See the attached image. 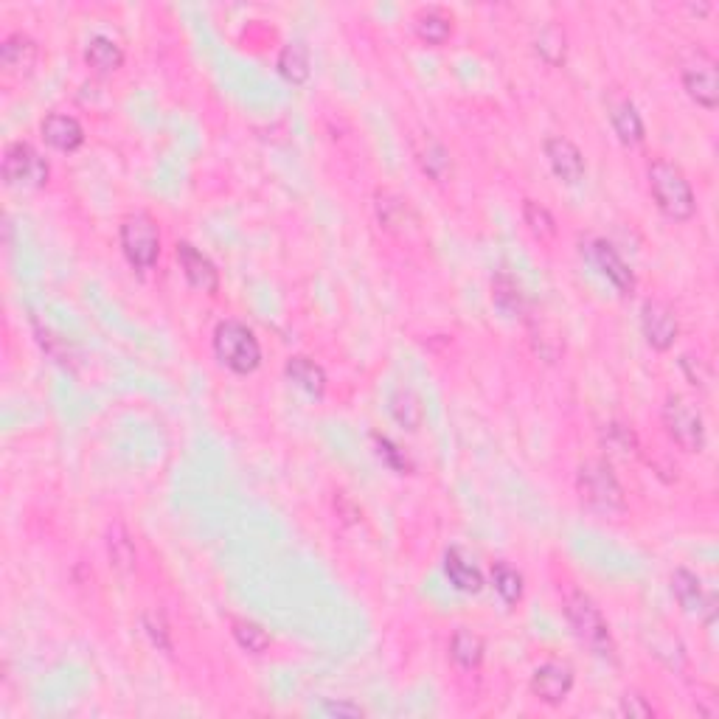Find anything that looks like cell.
<instances>
[{"mask_svg":"<svg viewBox=\"0 0 719 719\" xmlns=\"http://www.w3.org/2000/svg\"><path fill=\"white\" fill-rule=\"evenodd\" d=\"M562 610H565V618L571 624L573 635L579 638V644H585L596 658L616 663V641H613L610 624L604 618L602 607L593 602L585 590L568 587L565 599H562Z\"/></svg>","mask_w":719,"mask_h":719,"instance_id":"cell-1","label":"cell"},{"mask_svg":"<svg viewBox=\"0 0 719 719\" xmlns=\"http://www.w3.org/2000/svg\"><path fill=\"white\" fill-rule=\"evenodd\" d=\"M646 180H649V191H652L655 206L661 208L669 220L686 222L694 217L697 197H694L689 177L683 175V169L677 163L655 158L646 169Z\"/></svg>","mask_w":719,"mask_h":719,"instance_id":"cell-2","label":"cell"},{"mask_svg":"<svg viewBox=\"0 0 719 719\" xmlns=\"http://www.w3.org/2000/svg\"><path fill=\"white\" fill-rule=\"evenodd\" d=\"M576 492L590 512L621 514L627 509V495L618 475L604 458H587L576 472Z\"/></svg>","mask_w":719,"mask_h":719,"instance_id":"cell-3","label":"cell"},{"mask_svg":"<svg viewBox=\"0 0 719 719\" xmlns=\"http://www.w3.org/2000/svg\"><path fill=\"white\" fill-rule=\"evenodd\" d=\"M214 354L234 374H253L262 366V343L248 323L225 318L214 329Z\"/></svg>","mask_w":719,"mask_h":719,"instance_id":"cell-4","label":"cell"},{"mask_svg":"<svg viewBox=\"0 0 719 719\" xmlns=\"http://www.w3.org/2000/svg\"><path fill=\"white\" fill-rule=\"evenodd\" d=\"M121 250L127 256V262L147 273L152 267L158 265V256H161V231H158V222L149 217L147 211H135L130 217H124L121 222Z\"/></svg>","mask_w":719,"mask_h":719,"instance_id":"cell-5","label":"cell"},{"mask_svg":"<svg viewBox=\"0 0 719 719\" xmlns=\"http://www.w3.org/2000/svg\"><path fill=\"white\" fill-rule=\"evenodd\" d=\"M663 427L669 439L675 441L683 453H703L705 450V419L700 408L683 394H669L663 402Z\"/></svg>","mask_w":719,"mask_h":719,"instance_id":"cell-6","label":"cell"},{"mask_svg":"<svg viewBox=\"0 0 719 719\" xmlns=\"http://www.w3.org/2000/svg\"><path fill=\"white\" fill-rule=\"evenodd\" d=\"M3 180L15 189H43L51 177V166L29 141H15L3 152Z\"/></svg>","mask_w":719,"mask_h":719,"instance_id":"cell-7","label":"cell"},{"mask_svg":"<svg viewBox=\"0 0 719 719\" xmlns=\"http://www.w3.org/2000/svg\"><path fill=\"white\" fill-rule=\"evenodd\" d=\"M683 88L694 102L714 110L719 104V71L717 59L708 57L705 51H697L694 57L683 65Z\"/></svg>","mask_w":719,"mask_h":719,"instance_id":"cell-8","label":"cell"},{"mask_svg":"<svg viewBox=\"0 0 719 719\" xmlns=\"http://www.w3.org/2000/svg\"><path fill=\"white\" fill-rule=\"evenodd\" d=\"M641 332H644L646 343L655 352H669L675 346L677 335H680V323H677L675 309L669 307L661 298H649L641 307Z\"/></svg>","mask_w":719,"mask_h":719,"instance_id":"cell-9","label":"cell"},{"mask_svg":"<svg viewBox=\"0 0 719 719\" xmlns=\"http://www.w3.org/2000/svg\"><path fill=\"white\" fill-rule=\"evenodd\" d=\"M576 675H573L571 663L565 661H545L534 669L531 675V694L545 705H559L568 700L573 691Z\"/></svg>","mask_w":719,"mask_h":719,"instance_id":"cell-10","label":"cell"},{"mask_svg":"<svg viewBox=\"0 0 719 719\" xmlns=\"http://www.w3.org/2000/svg\"><path fill=\"white\" fill-rule=\"evenodd\" d=\"M587 259H590V265L602 273L604 279L616 287L618 295L627 298V295L635 293V273H632L630 265L621 259V253L607 239H590L587 242Z\"/></svg>","mask_w":719,"mask_h":719,"instance_id":"cell-11","label":"cell"},{"mask_svg":"<svg viewBox=\"0 0 719 719\" xmlns=\"http://www.w3.org/2000/svg\"><path fill=\"white\" fill-rule=\"evenodd\" d=\"M669 582H672V593H675L677 604H680L689 616H705L708 621H714L717 599H714V593L705 590L703 579H700L697 573H691L689 568H675Z\"/></svg>","mask_w":719,"mask_h":719,"instance_id":"cell-12","label":"cell"},{"mask_svg":"<svg viewBox=\"0 0 719 719\" xmlns=\"http://www.w3.org/2000/svg\"><path fill=\"white\" fill-rule=\"evenodd\" d=\"M175 256L183 267V276L194 290L206 295L220 293V270L214 267V262L208 259L206 253H200L191 242H177Z\"/></svg>","mask_w":719,"mask_h":719,"instance_id":"cell-13","label":"cell"},{"mask_svg":"<svg viewBox=\"0 0 719 719\" xmlns=\"http://www.w3.org/2000/svg\"><path fill=\"white\" fill-rule=\"evenodd\" d=\"M545 158L551 163V172L562 183L576 186V183L585 180V155H582V149L576 147L571 138H565V135L545 138Z\"/></svg>","mask_w":719,"mask_h":719,"instance_id":"cell-14","label":"cell"},{"mask_svg":"<svg viewBox=\"0 0 719 719\" xmlns=\"http://www.w3.org/2000/svg\"><path fill=\"white\" fill-rule=\"evenodd\" d=\"M413 158L419 169L436 183H447L453 177V155L433 133H422L413 138Z\"/></svg>","mask_w":719,"mask_h":719,"instance_id":"cell-15","label":"cell"},{"mask_svg":"<svg viewBox=\"0 0 719 719\" xmlns=\"http://www.w3.org/2000/svg\"><path fill=\"white\" fill-rule=\"evenodd\" d=\"M37 57H40V48L34 43V37H29L26 31H12V34L0 43V65H3L6 74H31V68L37 65Z\"/></svg>","mask_w":719,"mask_h":719,"instance_id":"cell-16","label":"cell"},{"mask_svg":"<svg viewBox=\"0 0 719 719\" xmlns=\"http://www.w3.org/2000/svg\"><path fill=\"white\" fill-rule=\"evenodd\" d=\"M40 133H43L45 144L59 149V152H76L85 144V127L74 116H65V113L45 116L43 124H40Z\"/></svg>","mask_w":719,"mask_h":719,"instance_id":"cell-17","label":"cell"},{"mask_svg":"<svg viewBox=\"0 0 719 719\" xmlns=\"http://www.w3.org/2000/svg\"><path fill=\"white\" fill-rule=\"evenodd\" d=\"M444 573L450 579V585L461 593H481L484 590V573L478 571V565L472 562L461 548H450L447 557H444Z\"/></svg>","mask_w":719,"mask_h":719,"instance_id":"cell-18","label":"cell"},{"mask_svg":"<svg viewBox=\"0 0 719 719\" xmlns=\"http://www.w3.org/2000/svg\"><path fill=\"white\" fill-rule=\"evenodd\" d=\"M610 124H613V133L618 135V141L624 147H638L644 144L646 130H644V118L638 113V107L630 102V99H621L610 107Z\"/></svg>","mask_w":719,"mask_h":719,"instance_id":"cell-19","label":"cell"},{"mask_svg":"<svg viewBox=\"0 0 719 719\" xmlns=\"http://www.w3.org/2000/svg\"><path fill=\"white\" fill-rule=\"evenodd\" d=\"M284 374H287V380L298 385L304 394L309 397L321 399L323 391H326V371H323L315 360H309L304 354H295L287 360V366H284Z\"/></svg>","mask_w":719,"mask_h":719,"instance_id":"cell-20","label":"cell"},{"mask_svg":"<svg viewBox=\"0 0 719 719\" xmlns=\"http://www.w3.org/2000/svg\"><path fill=\"white\" fill-rule=\"evenodd\" d=\"M377 220L388 231H405L408 225H416V211L405 197H399L394 191H377Z\"/></svg>","mask_w":719,"mask_h":719,"instance_id":"cell-21","label":"cell"},{"mask_svg":"<svg viewBox=\"0 0 719 719\" xmlns=\"http://www.w3.org/2000/svg\"><path fill=\"white\" fill-rule=\"evenodd\" d=\"M276 68L290 85H307L309 76H312V57H309L307 45L298 43V40L284 45L279 51V59H276Z\"/></svg>","mask_w":719,"mask_h":719,"instance_id":"cell-22","label":"cell"},{"mask_svg":"<svg viewBox=\"0 0 719 719\" xmlns=\"http://www.w3.org/2000/svg\"><path fill=\"white\" fill-rule=\"evenodd\" d=\"M85 62L96 74H116L118 68L124 65V51H121V45L116 40H110L104 34H96L85 45Z\"/></svg>","mask_w":719,"mask_h":719,"instance_id":"cell-23","label":"cell"},{"mask_svg":"<svg viewBox=\"0 0 719 719\" xmlns=\"http://www.w3.org/2000/svg\"><path fill=\"white\" fill-rule=\"evenodd\" d=\"M484 638L478 635V632L467 630V627H461V630L453 632V641H450V658H453L461 669H478L481 663H484Z\"/></svg>","mask_w":719,"mask_h":719,"instance_id":"cell-24","label":"cell"},{"mask_svg":"<svg viewBox=\"0 0 719 719\" xmlns=\"http://www.w3.org/2000/svg\"><path fill=\"white\" fill-rule=\"evenodd\" d=\"M391 416H394V422L402 425L405 430H419L422 422H425V408H422V399L419 394L413 391V388H397L394 394H391Z\"/></svg>","mask_w":719,"mask_h":719,"instance_id":"cell-25","label":"cell"},{"mask_svg":"<svg viewBox=\"0 0 719 719\" xmlns=\"http://www.w3.org/2000/svg\"><path fill=\"white\" fill-rule=\"evenodd\" d=\"M492 301H495V307L500 312H506V315H523L526 307H529V301H526V293L520 290V284L514 276L509 273H498L495 279H492Z\"/></svg>","mask_w":719,"mask_h":719,"instance_id":"cell-26","label":"cell"},{"mask_svg":"<svg viewBox=\"0 0 719 719\" xmlns=\"http://www.w3.org/2000/svg\"><path fill=\"white\" fill-rule=\"evenodd\" d=\"M534 51L548 62V65H565V57H568V37H565V29L559 23H545L537 40H534Z\"/></svg>","mask_w":719,"mask_h":719,"instance_id":"cell-27","label":"cell"},{"mask_svg":"<svg viewBox=\"0 0 719 719\" xmlns=\"http://www.w3.org/2000/svg\"><path fill=\"white\" fill-rule=\"evenodd\" d=\"M413 29L419 34V40L427 45H444L453 34V20L441 15L439 9H425L413 20Z\"/></svg>","mask_w":719,"mask_h":719,"instance_id":"cell-28","label":"cell"},{"mask_svg":"<svg viewBox=\"0 0 719 719\" xmlns=\"http://www.w3.org/2000/svg\"><path fill=\"white\" fill-rule=\"evenodd\" d=\"M231 632H234L236 644L242 646L245 652H250V655H265L267 649L273 646L270 632L262 624L250 621V618H231Z\"/></svg>","mask_w":719,"mask_h":719,"instance_id":"cell-29","label":"cell"},{"mask_svg":"<svg viewBox=\"0 0 719 719\" xmlns=\"http://www.w3.org/2000/svg\"><path fill=\"white\" fill-rule=\"evenodd\" d=\"M492 585H495V593L506 604H517L523 599V573L512 568L509 562H495L492 565Z\"/></svg>","mask_w":719,"mask_h":719,"instance_id":"cell-30","label":"cell"},{"mask_svg":"<svg viewBox=\"0 0 719 719\" xmlns=\"http://www.w3.org/2000/svg\"><path fill=\"white\" fill-rule=\"evenodd\" d=\"M523 220H526L529 231L537 236L540 242L557 239V220H554V214L545 206H540L537 200H523Z\"/></svg>","mask_w":719,"mask_h":719,"instance_id":"cell-31","label":"cell"},{"mask_svg":"<svg viewBox=\"0 0 719 719\" xmlns=\"http://www.w3.org/2000/svg\"><path fill=\"white\" fill-rule=\"evenodd\" d=\"M107 551L110 559L121 573H130L135 568V545L130 540V534L124 531V526H113L107 531Z\"/></svg>","mask_w":719,"mask_h":719,"instance_id":"cell-32","label":"cell"},{"mask_svg":"<svg viewBox=\"0 0 719 719\" xmlns=\"http://www.w3.org/2000/svg\"><path fill=\"white\" fill-rule=\"evenodd\" d=\"M374 447H377V455H380L382 461H385L394 472H402V475H405V472H413L411 458L405 455V450L399 447L397 441H391L388 436H380V433H377V436H374Z\"/></svg>","mask_w":719,"mask_h":719,"instance_id":"cell-33","label":"cell"},{"mask_svg":"<svg viewBox=\"0 0 719 719\" xmlns=\"http://www.w3.org/2000/svg\"><path fill=\"white\" fill-rule=\"evenodd\" d=\"M141 627L149 635V641L158 646L161 652H172V635H169V624L163 613H147L141 618Z\"/></svg>","mask_w":719,"mask_h":719,"instance_id":"cell-34","label":"cell"},{"mask_svg":"<svg viewBox=\"0 0 719 719\" xmlns=\"http://www.w3.org/2000/svg\"><path fill=\"white\" fill-rule=\"evenodd\" d=\"M618 714H621V717H630V719H649V717H655L658 711H655V705L649 703L644 694H638V691H627V694L621 697V703H618Z\"/></svg>","mask_w":719,"mask_h":719,"instance_id":"cell-35","label":"cell"},{"mask_svg":"<svg viewBox=\"0 0 719 719\" xmlns=\"http://www.w3.org/2000/svg\"><path fill=\"white\" fill-rule=\"evenodd\" d=\"M680 368L686 374V380L694 385V388H708V380H711V368L705 366L703 357H694V354H683L680 357Z\"/></svg>","mask_w":719,"mask_h":719,"instance_id":"cell-36","label":"cell"},{"mask_svg":"<svg viewBox=\"0 0 719 719\" xmlns=\"http://www.w3.org/2000/svg\"><path fill=\"white\" fill-rule=\"evenodd\" d=\"M607 441H610L613 447H618L621 453H635V450H638L635 433H632L627 425H621V422H610V425H607Z\"/></svg>","mask_w":719,"mask_h":719,"instance_id":"cell-37","label":"cell"},{"mask_svg":"<svg viewBox=\"0 0 719 719\" xmlns=\"http://www.w3.org/2000/svg\"><path fill=\"white\" fill-rule=\"evenodd\" d=\"M323 711L326 714H332V717H363V708L354 703H332V700H326L323 703Z\"/></svg>","mask_w":719,"mask_h":719,"instance_id":"cell-38","label":"cell"}]
</instances>
